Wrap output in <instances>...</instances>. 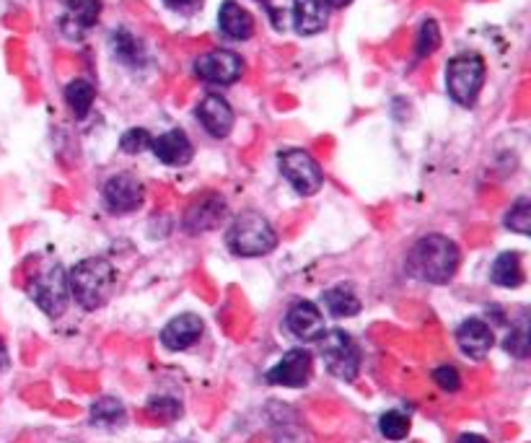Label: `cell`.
<instances>
[{
  "mask_svg": "<svg viewBox=\"0 0 531 443\" xmlns=\"http://www.w3.org/2000/svg\"><path fill=\"white\" fill-rule=\"evenodd\" d=\"M329 8L325 0H293V26L301 37H314L327 29Z\"/></svg>",
  "mask_w": 531,
  "mask_h": 443,
  "instance_id": "2e32d148",
  "label": "cell"
},
{
  "mask_svg": "<svg viewBox=\"0 0 531 443\" xmlns=\"http://www.w3.org/2000/svg\"><path fill=\"white\" fill-rule=\"evenodd\" d=\"M102 14L99 0H65V16H62V32L68 37H81L86 29H91Z\"/></svg>",
  "mask_w": 531,
  "mask_h": 443,
  "instance_id": "ac0fdd59",
  "label": "cell"
},
{
  "mask_svg": "<svg viewBox=\"0 0 531 443\" xmlns=\"http://www.w3.org/2000/svg\"><path fill=\"white\" fill-rule=\"evenodd\" d=\"M325 306H327L332 317H355L361 312V301H358V295L352 294V288H348V285L329 288L327 294H325Z\"/></svg>",
  "mask_w": 531,
  "mask_h": 443,
  "instance_id": "7402d4cb",
  "label": "cell"
},
{
  "mask_svg": "<svg viewBox=\"0 0 531 443\" xmlns=\"http://www.w3.org/2000/svg\"><path fill=\"white\" fill-rule=\"evenodd\" d=\"M311 379V353L308 350H290L278 360L270 371H267V381L275 386H290V389H301L307 386Z\"/></svg>",
  "mask_w": 531,
  "mask_h": 443,
  "instance_id": "9c48e42d",
  "label": "cell"
},
{
  "mask_svg": "<svg viewBox=\"0 0 531 443\" xmlns=\"http://www.w3.org/2000/svg\"><path fill=\"white\" fill-rule=\"evenodd\" d=\"M197 120L213 138H225L233 130V109L218 94H207L197 104Z\"/></svg>",
  "mask_w": 531,
  "mask_h": 443,
  "instance_id": "4fadbf2b",
  "label": "cell"
},
{
  "mask_svg": "<svg viewBox=\"0 0 531 443\" xmlns=\"http://www.w3.org/2000/svg\"><path fill=\"white\" fill-rule=\"evenodd\" d=\"M438 47H441V29L433 19H428V22H423L420 32H417V42H415L417 58H428Z\"/></svg>",
  "mask_w": 531,
  "mask_h": 443,
  "instance_id": "83f0119b",
  "label": "cell"
},
{
  "mask_svg": "<svg viewBox=\"0 0 531 443\" xmlns=\"http://www.w3.org/2000/svg\"><path fill=\"white\" fill-rule=\"evenodd\" d=\"M433 381L444 389V392H459L462 386V379H459V371L453 366H438L433 371Z\"/></svg>",
  "mask_w": 531,
  "mask_h": 443,
  "instance_id": "4dcf8cb0",
  "label": "cell"
},
{
  "mask_svg": "<svg viewBox=\"0 0 531 443\" xmlns=\"http://www.w3.org/2000/svg\"><path fill=\"white\" fill-rule=\"evenodd\" d=\"M319 342V353H322V360L327 366V371L332 376L343 381H352L361 371V350L355 345V339L350 338L348 332L343 330H329L322 338L316 339Z\"/></svg>",
  "mask_w": 531,
  "mask_h": 443,
  "instance_id": "5b68a950",
  "label": "cell"
},
{
  "mask_svg": "<svg viewBox=\"0 0 531 443\" xmlns=\"http://www.w3.org/2000/svg\"><path fill=\"white\" fill-rule=\"evenodd\" d=\"M325 3H327V8H345L352 0H325Z\"/></svg>",
  "mask_w": 531,
  "mask_h": 443,
  "instance_id": "d590c367",
  "label": "cell"
},
{
  "mask_svg": "<svg viewBox=\"0 0 531 443\" xmlns=\"http://www.w3.org/2000/svg\"><path fill=\"white\" fill-rule=\"evenodd\" d=\"M117 270L109 259L104 257H88L81 259L70 273H68V291L76 298V303L86 312H96L114 294Z\"/></svg>",
  "mask_w": 531,
  "mask_h": 443,
  "instance_id": "7a4b0ae2",
  "label": "cell"
},
{
  "mask_svg": "<svg viewBox=\"0 0 531 443\" xmlns=\"http://www.w3.org/2000/svg\"><path fill=\"white\" fill-rule=\"evenodd\" d=\"M164 3L169 5V8H177V11H179V8H187V5H192L195 0H164Z\"/></svg>",
  "mask_w": 531,
  "mask_h": 443,
  "instance_id": "836d02e7",
  "label": "cell"
},
{
  "mask_svg": "<svg viewBox=\"0 0 531 443\" xmlns=\"http://www.w3.org/2000/svg\"><path fill=\"white\" fill-rule=\"evenodd\" d=\"M503 348L516 358H526L529 356V321H526V317H521V321L516 327H511Z\"/></svg>",
  "mask_w": 531,
  "mask_h": 443,
  "instance_id": "4316f807",
  "label": "cell"
},
{
  "mask_svg": "<svg viewBox=\"0 0 531 443\" xmlns=\"http://www.w3.org/2000/svg\"><path fill=\"white\" fill-rule=\"evenodd\" d=\"M148 415L159 418V420H177L182 415V404L171 397H156V400L148 402Z\"/></svg>",
  "mask_w": 531,
  "mask_h": 443,
  "instance_id": "f1b7e54d",
  "label": "cell"
},
{
  "mask_svg": "<svg viewBox=\"0 0 531 443\" xmlns=\"http://www.w3.org/2000/svg\"><path fill=\"white\" fill-rule=\"evenodd\" d=\"M32 298L40 306L47 317H60L68 306V273L62 270V265H52L44 273H40L32 283Z\"/></svg>",
  "mask_w": 531,
  "mask_h": 443,
  "instance_id": "52a82bcc",
  "label": "cell"
},
{
  "mask_svg": "<svg viewBox=\"0 0 531 443\" xmlns=\"http://www.w3.org/2000/svg\"><path fill=\"white\" fill-rule=\"evenodd\" d=\"M8 366V350H5V345H3V339H0V371Z\"/></svg>",
  "mask_w": 531,
  "mask_h": 443,
  "instance_id": "e575fe53",
  "label": "cell"
},
{
  "mask_svg": "<svg viewBox=\"0 0 531 443\" xmlns=\"http://www.w3.org/2000/svg\"><path fill=\"white\" fill-rule=\"evenodd\" d=\"M485 84V60L474 52L456 55L446 65V91L462 106H471L477 102Z\"/></svg>",
  "mask_w": 531,
  "mask_h": 443,
  "instance_id": "277c9868",
  "label": "cell"
},
{
  "mask_svg": "<svg viewBox=\"0 0 531 443\" xmlns=\"http://www.w3.org/2000/svg\"><path fill=\"white\" fill-rule=\"evenodd\" d=\"M195 73L207 84L231 86L244 73V60L231 50H213L195 60Z\"/></svg>",
  "mask_w": 531,
  "mask_h": 443,
  "instance_id": "ba28073f",
  "label": "cell"
},
{
  "mask_svg": "<svg viewBox=\"0 0 531 443\" xmlns=\"http://www.w3.org/2000/svg\"><path fill=\"white\" fill-rule=\"evenodd\" d=\"M506 226H508V231L529 236L531 233V200L529 197H518V200L513 203V208L508 211V215H506Z\"/></svg>",
  "mask_w": 531,
  "mask_h": 443,
  "instance_id": "484cf974",
  "label": "cell"
},
{
  "mask_svg": "<svg viewBox=\"0 0 531 443\" xmlns=\"http://www.w3.org/2000/svg\"><path fill=\"white\" fill-rule=\"evenodd\" d=\"M257 3H262L267 8V14H270V19H272V23H275V29H280L283 32V14L272 5V0H257Z\"/></svg>",
  "mask_w": 531,
  "mask_h": 443,
  "instance_id": "1f68e13d",
  "label": "cell"
},
{
  "mask_svg": "<svg viewBox=\"0 0 531 443\" xmlns=\"http://www.w3.org/2000/svg\"><path fill=\"white\" fill-rule=\"evenodd\" d=\"M456 443H490L488 438H482V436H477V433H464L462 438Z\"/></svg>",
  "mask_w": 531,
  "mask_h": 443,
  "instance_id": "d6a6232c",
  "label": "cell"
},
{
  "mask_svg": "<svg viewBox=\"0 0 531 443\" xmlns=\"http://www.w3.org/2000/svg\"><path fill=\"white\" fill-rule=\"evenodd\" d=\"M203 319L197 314H179L174 317L161 332V345L166 350H187L203 338Z\"/></svg>",
  "mask_w": 531,
  "mask_h": 443,
  "instance_id": "9a60e30c",
  "label": "cell"
},
{
  "mask_svg": "<svg viewBox=\"0 0 531 443\" xmlns=\"http://www.w3.org/2000/svg\"><path fill=\"white\" fill-rule=\"evenodd\" d=\"M91 422L102 425V428H114L124 422V407L123 402L114 397H102L91 404Z\"/></svg>",
  "mask_w": 531,
  "mask_h": 443,
  "instance_id": "cb8c5ba5",
  "label": "cell"
},
{
  "mask_svg": "<svg viewBox=\"0 0 531 443\" xmlns=\"http://www.w3.org/2000/svg\"><path fill=\"white\" fill-rule=\"evenodd\" d=\"M218 26L231 40H249L254 34V19L236 0H225L218 11Z\"/></svg>",
  "mask_w": 531,
  "mask_h": 443,
  "instance_id": "d6986e66",
  "label": "cell"
},
{
  "mask_svg": "<svg viewBox=\"0 0 531 443\" xmlns=\"http://www.w3.org/2000/svg\"><path fill=\"white\" fill-rule=\"evenodd\" d=\"M151 150L166 167H184V164L192 161V153H195L192 140L187 138L184 130H169L164 135L153 138L151 140Z\"/></svg>",
  "mask_w": 531,
  "mask_h": 443,
  "instance_id": "5bb4252c",
  "label": "cell"
},
{
  "mask_svg": "<svg viewBox=\"0 0 531 443\" xmlns=\"http://www.w3.org/2000/svg\"><path fill=\"white\" fill-rule=\"evenodd\" d=\"M112 52H114V58L123 60L124 65H141L145 58L141 40H135L127 29H117V32L112 34Z\"/></svg>",
  "mask_w": 531,
  "mask_h": 443,
  "instance_id": "603a6c76",
  "label": "cell"
},
{
  "mask_svg": "<svg viewBox=\"0 0 531 443\" xmlns=\"http://www.w3.org/2000/svg\"><path fill=\"white\" fill-rule=\"evenodd\" d=\"M228 249L239 257H262L278 247V233L262 212H242L228 229Z\"/></svg>",
  "mask_w": 531,
  "mask_h": 443,
  "instance_id": "3957f363",
  "label": "cell"
},
{
  "mask_svg": "<svg viewBox=\"0 0 531 443\" xmlns=\"http://www.w3.org/2000/svg\"><path fill=\"white\" fill-rule=\"evenodd\" d=\"M94 99H96V88H94L91 81H86V78H76V81H70V84L65 86V102H68L70 112L78 120H83L91 112Z\"/></svg>",
  "mask_w": 531,
  "mask_h": 443,
  "instance_id": "44dd1931",
  "label": "cell"
},
{
  "mask_svg": "<svg viewBox=\"0 0 531 443\" xmlns=\"http://www.w3.org/2000/svg\"><path fill=\"white\" fill-rule=\"evenodd\" d=\"M286 327L290 330V335L304 342H316L322 338L327 330H325V317L322 312L316 309V303L311 301H296L290 309H288Z\"/></svg>",
  "mask_w": 531,
  "mask_h": 443,
  "instance_id": "7c38bea8",
  "label": "cell"
},
{
  "mask_svg": "<svg viewBox=\"0 0 531 443\" xmlns=\"http://www.w3.org/2000/svg\"><path fill=\"white\" fill-rule=\"evenodd\" d=\"M104 200L112 212H133L141 208L145 200V187L133 174H117L106 179L104 185Z\"/></svg>",
  "mask_w": 531,
  "mask_h": 443,
  "instance_id": "30bf717a",
  "label": "cell"
},
{
  "mask_svg": "<svg viewBox=\"0 0 531 443\" xmlns=\"http://www.w3.org/2000/svg\"><path fill=\"white\" fill-rule=\"evenodd\" d=\"M379 430L389 441H402V438H407L409 433V418L405 412H399V410L384 412L381 420H379Z\"/></svg>",
  "mask_w": 531,
  "mask_h": 443,
  "instance_id": "d4e9b609",
  "label": "cell"
},
{
  "mask_svg": "<svg viewBox=\"0 0 531 443\" xmlns=\"http://www.w3.org/2000/svg\"><path fill=\"white\" fill-rule=\"evenodd\" d=\"M151 132L143 130V127H133V130H127L123 138H120V148H123L124 153H130V156H135V153H143L145 148H151Z\"/></svg>",
  "mask_w": 531,
  "mask_h": 443,
  "instance_id": "f546056e",
  "label": "cell"
},
{
  "mask_svg": "<svg viewBox=\"0 0 531 443\" xmlns=\"http://www.w3.org/2000/svg\"><path fill=\"white\" fill-rule=\"evenodd\" d=\"M490 280L495 285L503 288H518L524 283V267H521V257L516 252H503L492 262Z\"/></svg>",
  "mask_w": 531,
  "mask_h": 443,
  "instance_id": "ffe728a7",
  "label": "cell"
},
{
  "mask_svg": "<svg viewBox=\"0 0 531 443\" xmlns=\"http://www.w3.org/2000/svg\"><path fill=\"white\" fill-rule=\"evenodd\" d=\"M225 218V200L215 192H207L203 197H197L184 215V226L192 233L200 231H213L221 226V221Z\"/></svg>",
  "mask_w": 531,
  "mask_h": 443,
  "instance_id": "8fae6325",
  "label": "cell"
},
{
  "mask_svg": "<svg viewBox=\"0 0 531 443\" xmlns=\"http://www.w3.org/2000/svg\"><path fill=\"white\" fill-rule=\"evenodd\" d=\"M278 164H280L283 176L293 185V190L298 192V194H316L319 187L325 185L322 167L316 164V158L308 150H304V148L283 150L278 156Z\"/></svg>",
  "mask_w": 531,
  "mask_h": 443,
  "instance_id": "8992f818",
  "label": "cell"
},
{
  "mask_svg": "<svg viewBox=\"0 0 531 443\" xmlns=\"http://www.w3.org/2000/svg\"><path fill=\"white\" fill-rule=\"evenodd\" d=\"M459 247L449 236L430 233L423 236L407 254V273L423 283L444 285L459 270Z\"/></svg>",
  "mask_w": 531,
  "mask_h": 443,
  "instance_id": "6da1fadb",
  "label": "cell"
},
{
  "mask_svg": "<svg viewBox=\"0 0 531 443\" xmlns=\"http://www.w3.org/2000/svg\"><path fill=\"white\" fill-rule=\"evenodd\" d=\"M456 342L459 348L470 356V358H485L490 353L492 342V330L482 321V319H467L462 321V327L456 330Z\"/></svg>",
  "mask_w": 531,
  "mask_h": 443,
  "instance_id": "e0dca14e",
  "label": "cell"
}]
</instances>
